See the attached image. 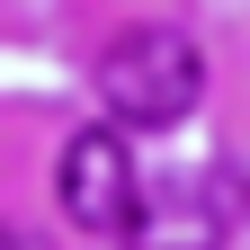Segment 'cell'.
Listing matches in <instances>:
<instances>
[{"label": "cell", "instance_id": "1", "mask_svg": "<svg viewBox=\"0 0 250 250\" xmlns=\"http://www.w3.org/2000/svg\"><path fill=\"white\" fill-rule=\"evenodd\" d=\"M206 89V54L179 36V27H125V36L99 54V107L134 134H170V125L197 116Z\"/></svg>", "mask_w": 250, "mask_h": 250}, {"label": "cell", "instance_id": "2", "mask_svg": "<svg viewBox=\"0 0 250 250\" xmlns=\"http://www.w3.org/2000/svg\"><path fill=\"white\" fill-rule=\"evenodd\" d=\"M54 206L72 214L81 232H134V214H143V179H134V152H125L116 125H81L72 143H62V161H54Z\"/></svg>", "mask_w": 250, "mask_h": 250}, {"label": "cell", "instance_id": "3", "mask_svg": "<svg viewBox=\"0 0 250 250\" xmlns=\"http://www.w3.org/2000/svg\"><path fill=\"white\" fill-rule=\"evenodd\" d=\"M224 197H232V179L143 197V214H134V232H125V250H224Z\"/></svg>", "mask_w": 250, "mask_h": 250}, {"label": "cell", "instance_id": "4", "mask_svg": "<svg viewBox=\"0 0 250 250\" xmlns=\"http://www.w3.org/2000/svg\"><path fill=\"white\" fill-rule=\"evenodd\" d=\"M0 250H45V241L27 232V224H0Z\"/></svg>", "mask_w": 250, "mask_h": 250}]
</instances>
